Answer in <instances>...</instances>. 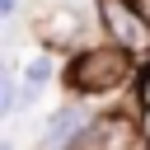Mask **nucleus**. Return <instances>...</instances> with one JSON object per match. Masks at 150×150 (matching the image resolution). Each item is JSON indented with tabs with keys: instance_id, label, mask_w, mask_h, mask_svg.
<instances>
[{
	"instance_id": "nucleus-1",
	"label": "nucleus",
	"mask_w": 150,
	"mask_h": 150,
	"mask_svg": "<svg viewBox=\"0 0 150 150\" xmlns=\"http://www.w3.org/2000/svg\"><path fill=\"white\" fill-rule=\"evenodd\" d=\"M136 80V56H127L122 47L112 42H94V47H80L70 61H66V84L75 98H103V94H117Z\"/></svg>"
},
{
	"instance_id": "nucleus-2",
	"label": "nucleus",
	"mask_w": 150,
	"mask_h": 150,
	"mask_svg": "<svg viewBox=\"0 0 150 150\" xmlns=\"http://www.w3.org/2000/svg\"><path fill=\"white\" fill-rule=\"evenodd\" d=\"M94 14L112 47H122L136 61L150 56V9L141 0H94Z\"/></svg>"
},
{
	"instance_id": "nucleus-3",
	"label": "nucleus",
	"mask_w": 150,
	"mask_h": 150,
	"mask_svg": "<svg viewBox=\"0 0 150 150\" xmlns=\"http://www.w3.org/2000/svg\"><path fill=\"white\" fill-rule=\"evenodd\" d=\"M136 141H141V131H136L131 117L103 112V117H89V122H84V131L75 136L70 150H131Z\"/></svg>"
},
{
	"instance_id": "nucleus-4",
	"label": "nucleus",
	"mask_w": 150,
	"mask_h": 150,
	"mask_svg": "<svg viewBox=\"0 0 150 150\" xmlns=\"http://www.w3.org/2000/svg\"><path fill=\"white\" fill-rule=\"evenodd\" d=\"M94 112L84 108V98H70V103H61L47 122H42V136H38V150H70L75 145V136L84 131V122H89Z\"/></svg>"
},
{
	"instance_id": "nucleus-5",
	"label": "nucleus",
	"mask_w": 150,
	"mask_h": 150,
	"mask_svg": "<svg viewBox=\"0 0 150 150\" xmlns=\"http://www.w3.org/2000/svg\"><path fill=\"white\" fill-rule=\"evenodd\" d=\"M33 33L47 42V47H75L80 33H84V14L75 5H47L38 19H33Z\"/></svg>"
},
{
	"instance_id": "nucleus-6",
	"label": "nucleus",
	"mask_w": 150,
	"mask_h": 150,
	"mask_svg": "<svg viewBox=\"0 0 150 150\" xmlns=\"http://www.w3.org/2000/svg\"><path fill=\"white\" fill-rule=\"evenodd\" d=\"M52 75H56V61H52V56H33V61L23 66V84H14V108H19V112L33 108V103L42 98V89L52 84Z\"/></svg>"
},
{
	"instance_id": "nucleus-7",
	"label": "nucleus",
	"mask_w": 150,
	"mask_h": 150,
	"mask_svg": "<svg viewBox=\"0 0 150 150\" xmlns=\"http://www.w3.org/2000/svg\"><path fill=\"white\" fill-rule=\"evenodd\" d=\"M14 84H19V80H14V66L0 61V117L14 112Z\"/></svg>"
},
{
	"instance_id": "nucleus-8",
	"label": "nucleus",
	"mask_w": 150,
	"mask_h": 150,
	"mask_svg": "<svg viewBox=\"0 0 150 150\" xmlns=\"http://www.w3.org/2000/svg\"><path fill=\"white\" fill-rule=\"evenodd\" d=\"M136 131H141V150H150V108L136 112Z\"/></svg>"
},
{
	"instance_id": "nucleus-9",
	"label": "nucleus",
	"mask_w": 150,
	"mask_h": 150,
	"mask_svg": "<svg viewBox=\"0 0 150 150\" xmlns=\"http://www.w3.org/2000/svg\"><path fill=\"white\" fill-rule=\"evenodd\" d=\"M19 9H23V0H0V19H14Z\"/></svg>"
},
{
	"instance_id": "nucleus-10",
	"label": "nucleus",
	"mask_w": 150,
	"mask_h": 150,
	"mask_svg": "<svg viewBox=\"0 0 150 150\" xmlns=\"http://www.w3.org/2000/svg\"><path fill=\"white\" fill-rule=\"evenodd\" d=\"M0 150H14V141H0Z\"/></svg>"
},
{
	"instance_id": "nucleus-11",
	"label": "nucleus",
	"mask_w": 150,
	"mask_h": 150,
	"mask_svg": "<svg viewBox=\"0 0 150 150\" xmlns=\"http://www.w3.org/2000/svg\"><path fill=\"white\" fill-rule=\"evenodd\" d=\"M141 5H145V9H150V0H141Z\"/></svg>"
}]
</instances>
